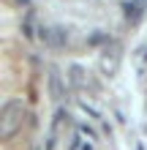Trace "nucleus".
Wrapping results in <instances>:
<instances>
[{
    "label": "nucleus",
    "instance_id": "2",
    "mask_svg": "<svg viewBox=\"0 0 147 150\" xmlns=\"http://www.w3.org/2000/svg\"><path fill=\"white\" fill-rule=\"evenodd\" d=\"M120 57H123V52H120L117 44H109V47H103V49H101L98 63H101L103 76H115V74H117V68H120Z\"/></svg>",
    "mask_w": 147,
    "mask_h": 150
},
{
    "label": "nucleus",
    "instance_id": "1",
    "mask_svg": "<svg viewBox=\"0 0 147 150\" xmlns=\"http://www.w3.org/2000/svg\"><path fill=\"white\" fill-rule=\"evenodd\" d=\"M22 123H25V101H19V98L8 101L3 107V112H0V137L11 139L22 128Z\"/></svg>",
    "mask_w": 147,
    "mask_h": 150
}]
</instances>
